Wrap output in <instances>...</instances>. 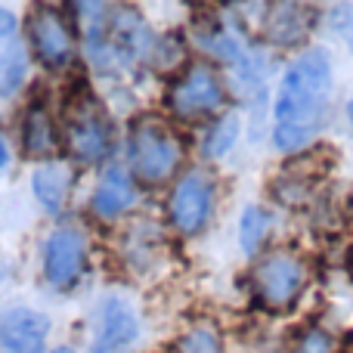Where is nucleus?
Here are the masks:
<instances>
[{
  "instance_id": "nucleus-1",
  "label": "nucleus",
  "mask_w": 353,
  "mask_h": 353,
  "mask_svg": "<svg viewBox=\"0 0 353 353\" xmlns=\"http://www.w3.org/2000/svg\"><path fill=\"white\" fill-rule=\"evenodd\" d=\"M332 93V62L325 50H307L301 53L282 74L279 93H276V121L273 143L282 152L304 149L323 130L329 115Z\"/></svg>"
},
{
  "instance_id": "nucleus-6",
  "label": "nucleus",
  "mask_w": 353,
  "mask_h": 353,
  "mask_svg": "<svg viewBox=\"0 0 353 353\" xmlns=\"http://www.w3.org/2000/svg\"><path fill=\"white\" fill-rule=\"evenodd\" d=\"M214 211V176L205 168H192L174 183L168 214L180 236H195L208 226Z\"/></svg>"
},
{
  "instance_id": "nucleus-8",
  "label": "nucleus",
  "mask_w": 353,
  "mask_h": 353,
  "mask_svg": "<svg viewBox=\"0 0 353 353\" xmlns=\"http://www.w3.org/2000/svg\"><path fill=\"white\" fill-rule=\"evenodd\" d=\"M84 236L74 230H56L47 236L43 242V276L50 285L56 288H68L74 285V279L84 270Z\"/></svg>"
},
{
  "instance_id": "nucleus-7",
  "label": "nucleus",
  "mask_w": 353,
  "mask_h": 353,
  "mask_svg": "<svg viewBox=\"0 0 353 353\" xmlns=\"http://www.w3.org/2000/svg\"><path fill=\"white\" fill-rule=\"evenodd\" d=\"M28 43L47 68H62L74 56V31L53 6H34L28 16Z\"/></svg>"
},
{
  "instance_id": "nucleus-19",
  "label": "nucleus",
  "mask_w": 353,
  "mask_h": 353,
  "mask_svg": "<svg viewBox=\"0 0 353 353\" xmlns=\"http://www.w3.org/2000/svg\"><path fill=\"white\" fill-rule=\"evenodd\" d=\"M152 62L159 68H174L176 62H183V43L180 37H165V41H152V50H149Z\"/></svg>"
},
{
  "instance_id": "nucleus-11",
  "label": "nucleus",
  "mask_w": 353,
  "mask_h": 353,
  "mask_svg": "<svg viewBox=\"0 0 353 353\" xmlns=\"http://www.w3.org/2000/svg\"><path fill=\"white\" fill-rule=\"evenodd\" d=\"M28 72L25 43L19 41V22L10 10L0 6V97H10L22 87Z\"/></svg>"
},
{
  "instance_id": "nucleus-9",
  "label": "nucleus",
  "mask_w": 353,
  "mask_h": 353,
  "mask_svg": "<svg viewBox=\"0 0 353 353\" xmlns=\"http://www.w3.org/2000/svg\"><path fill=\"white\" fill-rule=\"evenodd\" d=\"M137 332H140V323H137V313L130 310L128 301L105 298L99 304L97 335H93L90 353H121L137 341Z\"/></svg>"
},
{
  "instance_id": "nucleus-24",
  "label": "nucleus",
  "mask_w": 353,
  "mask_h": 353,
  "mask_svg": "<svg viewBox=\"0 0 353 353\" xmlns=\"http://www.w3.org/2000/svg\"><path fill=\"white\" fill-rule=\"evenodd\" d=\"M53 353H74L72 347H59V350H53Z\"/></svg>"
},
{
  "instance_id": "nucleus-16",
  "label": "nucleus",
  "mask_w": 353,
  "mask_h": 353,
  "mask_svg": "<svg viewBox=\"0 0 353 353\" xmlns=\"http://www.w3.org/2000/svg\"><path fill=\"white\" fill-rule=\"evenodd\" d=\"M270 226H273V217H270L263 208H245L242 223H239V239H242L245 254H257V251H261Z\"/></svg>"
},
{
  "instance_id": "nucleus-17",
  "label": "nucleus",
  "mask_w": 353,
  "mask_h": 353,
  "mask_svg": "<svg viewBox=\"0 0 353 353\" xmlns=\"http://www.w3.org/2000/svg\"><path fill=\"white\" fill-rule=\"evenodd\" d=\"M239 140V118L236 115H223L211 130H208V140H205V152L211 159H223Z\"/></svg>"
},
{
  "instance_id": "nucleus-4",
  "label": "nucleus",
  "mask_w": 353,
  "mask_h": 353,
  "mask_svg": "<svg viewBox=\"0 0 353 353\" xmlns=\"http://www.w3.org/2000/svg\"><path fill=\"white\" fill-rule=\"evenodd\" d=\"M307 285V263L292 251H270L251 270V292L261 307L273 313H285L298 304Z\"/></svg>"
},
{
  "instance_id": "nucleus-2",
  "label": "nucleus",
  "mask_w": 353,
  "mask_h": 353,
  "mask_svg": "<svg viewBox=\"0 0 353 353\" xmlns=\"http://www.w3.org/2000/svg\"><path fill=\"white\" fill-rule=\"evenodd\" d=\"M65 146L81 165H99L115 146L109 115L87 87L74 90L65 103Z\"/></svg>"
},
{
  "instance_id": "nucleus-20",
  "label": "nucleus",
  "mask_w": 353,
  "mask_h": 353,
  "mask_svg": "<svg viewBox=\"0 0 353 353\" xmlns=\"http://www.w3.org/2000/svg\"><path fill=\"white\" fill-rule=\"evenodd\" d=\"M294 353H338V344L325 329H310L301 335Z\"/></svg>"
},
{
  "instance_id": "nucleus-13",
  "label": "nucleus",
  "mask_w": 353,
  "mask_h": 353,
  "mask_svg": "<svg viewBox=\"0 0 353 353\" xmlns=\"http://www.w3.org/2000/svg\"><path fill=\"white\" fill-rule=\"evenodd\" d=\"M313 16L310 6H301V3H279L270 10V19H267V37L279 47H292V43H301L307 34H310Z\"/></svg>"
},
{
  "instance_id": "nucleus-21",
  "label": "nucleus",
  "mask_w": 353,
  "mask_h": 353,
  "mask_svg": "<svg viewBox=\"0 0 353 353\" xmlns=\"http://www.w3.org/2000/svg\"><path fill=\"white\" fill-rule=\"evenodd\" d=\"M335 25L344 34V41H347V47L353 53V6H335Z\"/></svg>"
},
{
  "instance_id": "nucleus-12",
  "label": "nucleus",
  "mask_w": 353,
  "mask_h": 353,
  "mask_svg": "<svg viewBox=\"0 0 353 353\" xmlns=\"http://www.w3.org/2000/svg\"><path fill=\"white\" fill-rule=\"evenodd\" d=\"M134 201H137L134 176L124 171V168L112 165L109 171L103 174V180H99L97 192H93L90 211H93V217H99V220H115V217H121Z\"/></svg>"
},
{
  "instance_id": "nucleus-10",
  "label": "nucleus",
  "mask_w": 353,
  "mask_h": 353,
  "mask_svg": "<svg viewBox=\"0 0 353 353\" xmlns=\"http://www.w3.org/2000/svg\"><path fill=\"white\" fill-rule=\"evenodd\" d=\"M50 319L37 310H10L0 319V344L10 353H43Z\"/></svg>"
},
{
  "instance_id": "nucleus-5",
  "label": "nucleus",
  "mask_w": 353,
  "mask_h": 353,
  "mask_svg": "<svg viewBox=\"0 0 353 353\" xmlns=\"http://www.w3.org/2000/svg\"><path fill=\"white\" fill-rule=\"evenodd\" d=\"M223 99L226 90L220 74L208 62H195V65H186V72L171 84L168 109L183 121H199V118L217 112L223 105Z\"/></svg>"
},
{
  "instance_id": "nucleus-3",
  "label": "nucleus",
  "mask_w": 353,
  "mask_h": 353,
  "mask_svg": "<svg viewBox=\"0 0 353 353\" xmlns=\"http://www.w3.org/2000/svg\"><path fill=\"white\" fill-rule=\"evenodd\" d=\"M183 161L180 137L159 118H140L130 130V171L146 186H161Z\"/></svg>"
},
{
  "instance_id": "nucleus-18",
  "label": "nucleus",
  "mask_w": 353,
  "mask_h": 353,
  "mask_svg": "<svg viewBox=\"0 0 353 353\" xmlns=\"http://www.w3.org/2000/svg\"><path fill=\"white\" fill-rule=\"evenodd\" d=\"M176 353H223L217 329H211L208 323H199L176 341Z\"/></svg>"
},
{
  "instance_id": "nucleus-22",
  "label": "nucleus",
  "mask_w": 353,
  "mask_h": 353,
  "mask_svg": "<svg viewBox=\"0 0 353 353\" xmlns=\"http://www.w3.org/2000/svg\"><path fill=\"white\" fill-rule=\"evenodd\" d=\"M6 161H10V146H6V134L0 130V174L6 171Z\"/></svg>"
},
{
  "instance_id": "nucleus-14",
  "label": "nucleus",
  "mask_w": 353,
  "mask_h": 353,
  "mask_svg": "<svg viewBox=\"0 0 353 353\" xmlns=\"http://www.w3.org/2000/svg\"><path fill=\"white\" fill-rule=\"evenodd\" d=\"M22 149L31 159H47L59 149V134L43 105H28L22 118Z\"/></svg>"
},
{
  "instance_id": "nucleus-15",
  "label": "nucleus",
  "mask_w": 353,
  "mask_h": 353,
  "mask_svg": "<svg viewBox=\"0 0 353 353\" xmlns=\"http://www.w3.org/2000/svg\"><path fill=\"white\" fill-rule=\"evenodd\" d=\"M72 168L62 165V161H47L43 168H37L31 176V186H34V199L41 201L47 211H62L68 199V189H72Z\"/></svg>"
},
{
  "instance_id": "nucleus-23",
  "label": "nucleus",
  "mask_w": 353,
  "mask_h": 353,
  "mask_svg": "<svg viewBox=\"0 0 353 353\" xmlns=\"http://www.w3.org/2000/svg\"><path fill=\"white\" fill-rule=\"evenodd\" d=\"M347 115H350V121H353V99L347 103Z\"/></svg>"
}]
</instances>
